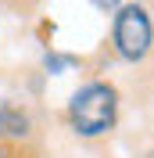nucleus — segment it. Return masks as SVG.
I'll use <instances>...</instances> for the list:
<instances>
[{
	"label": "nucleus",
	"mask_w": 154,
	"mask_h": 158,
	"mask_svg": "<svg viewBox=\"0 0 154 158\" xmlns=\"http://www.w3.org/2000/svg\"><path fill=\"white\" fill-rule=\"evenodd\" d=\"M118 104H122V97L111 79H90L68 97V108H65L68 129L83 140L107 137L118 126Z\"/></svg>",
	"instance_id": "nucleus-1"
},
{
	"label": "nucleus",
	"mask_w": 154,
	"mask_h": 158,
	"mask_svg": "<svg viewBox=\"0 0 154 158\" xmlns=\"http://www.w3.org/2000/svg\"><path fill=\"white\" fill-rule=\"evenodd\" d=\"M111 47L122 61L140 65L154 47V22L144 4H118L111 22Z\"/></svg>",
	"instance_id": "nucleus-2"
},
{
	"label": "nucleus",
	"mask_w": 154,
	"mask_h": 158,
	"mask_svg": "<svg viewBox=\"0 0 154 158\" xmlns=\"http://www.w3.org/2000/svg\"><path fill=\"white\" fill-rule=\"evenodd\" d=\"M0 129H4V140H7V144L29 148V140H32V118H29L25 108L0 101Z\"/></svg>",
	"instance_id": "nucleus-3"
},
{
	"label": "nucleus",
	"mask_w": 154,
	"mask_h": 158,
	"mask_svg": "<svg viewBox=\"0 0 154 158\" xmlns=\"http://www.w3.org/2000/svg\"><path fill=\"white\" fill-rule=\"evenodd\" d=\"M43 65H47V69L54 72V76H61V72H65L68 65H75V58H61V54H54V50H50L47 58H43Z\"/></svg>",
	"instance_id": "nucleus-4"
},
{
	"label": "nucleus",
	"mask_w": 154,
	"mask_h": 158,
	"mask_svg": "<svg viewBox=\"0 0 154 158\" xmlns=\"http://www.w3.org/2000/svg\"><path fill=\"white\" fill-rule=\"evenodd\" d=\"M0 158H32V155H29V148H18V144L0 140Z\"/></svg>",
	"instance_id": "nucleus-5"
},
{
	"label": "nucleus",
	"mask_w": 154,
	"mask_h": 158,
	"mask_svg": "<svg viewBox=\"0 0 154 158\" xmlns=\"http://www.w3.org/2000/svg\"><path fill=\"white\" fill-rule=\"evenodd\" d=\"M0 140H4V129H0Z\"/></svg>",
	"instance_id": "nucleus-6"
}]
</instances>
